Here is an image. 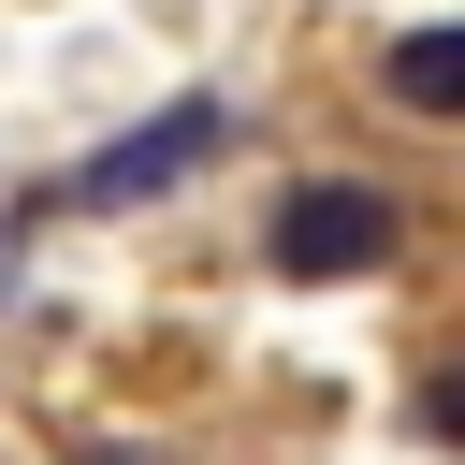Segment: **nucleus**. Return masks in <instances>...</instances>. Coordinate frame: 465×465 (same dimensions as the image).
<instances>
[{
    "mask_svg": "<svg viewBox=\"0 0 465 465\" xmlns=\"http://www.w3.org/2000/svg\"><path fill=\"white\" fill-rule=\"evenodd\" d=\"M262 262H276L291 291H334V276H392V262H407V203H392L378 174H305V189L262 218Z\"/></svg>",
    "mask_w": 465,
    "mask_h": 465,
    "instance_id": "f257e3e1",
    "label": "nucleus"
},
{
    "mask_svg": "<svg viewBox=\"0 0 465 465\" xmlns=\"http://www.w3.org/2000/svg\"><path fill=\"white\" fill-rule=\"evenodd\" d=\"M232 145V102H174V116H145L131 145H102L87 174H73V203H145V189H174V174H203Z\"/></svg>",
    "mask_w": 465,
    "mask_h": 465,
    "instance_id": "f03ea898",
    "label": "nucleus"
},
{
    "mask_svg": "<svg viewBox=\"0 0 465 465\" xmlns=\"http://www.w3.org/2000/svg\"><path fill=\"white\" fill-rule=\"evenodd\" d=\"M392 116H421V131H450V116H465V29H450V15L392 44Z\"/></svg>",
    "mask_w": 465,
    "mask_h": 465,
    "instance_id": "7ed1b4c3",
    "label": "nucleus"
},
{
    "mask_svg": "<svg viewBox=\"0 0 465 465\" xmlns=\"http://www.w3.org/2000/svg\"><path fill=\"white\" fill-rule=\"evenodd\" d=\"M73 465H131V450H73Z\"/></svg>",
    "mask_w": 465,
    "mask_h": 465,
    "instance_id": "20e7f679",
    "label": "nucleus"
}]
</instances>
